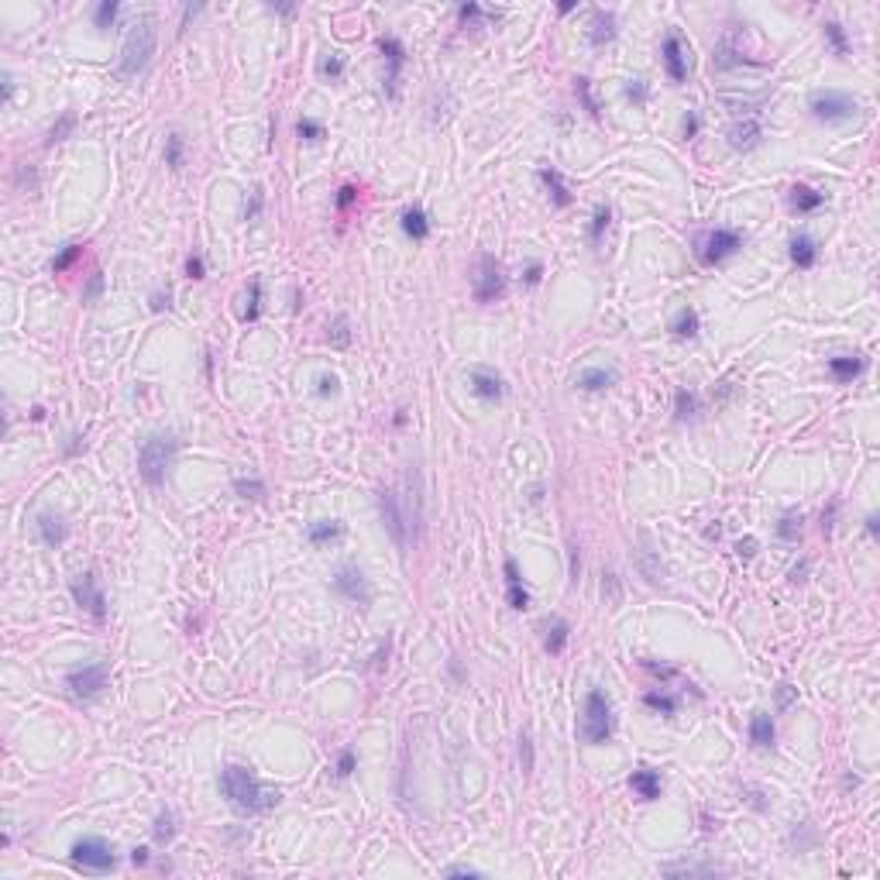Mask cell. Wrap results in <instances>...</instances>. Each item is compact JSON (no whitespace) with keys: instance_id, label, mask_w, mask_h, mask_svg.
<instances>
[{"instance_id":"cell-48","label":"cell","mask_w":880,"mask_h":880,"mask_svg":"<svg viewBox=\"0 0 880 880\" xmlns=\"http://www.w3.org/2000/svg\"><path fill=\"white\" fill-rule=\"evenodd\" d=\"M354 764H358V760H354V753H351V750H344V753H341V760H337V778H348V774L354 771Z\"/></svg>"},{"instance_id":"cell-25","label":"cell","mask_w":880,"mask_h":880,"mask_svg":"<svg viewBox=\"0 0 880 880\" xmlns=\"http://www.w3.org/2000/svg\"><path fill=\"white\" fill-rule=\"evenodd\" d=\"M344 533V526L337 523V519H320V523H309V530H306V540L309 544H327V540H337Z\"/></svg>"},{"instance_id":"cell-3","label":"cell","mask_w":880,"mask_h":880,"mask_svg":"<svg viewBox=\"0 0 880 880\" xmlns=\"http://www.w3.org/2000/svg\"><path fill=\"white\" fill-rule=\"evenodd\" d=\"M179 451V440L172 433H155L148 437L141 447H138V472L148 485H162L169 468H172V458Z\"/></svg>"},{"instance_id":"cell-56","label":"cell","mask_w":880,"mask_h":880,"mask_svg":"<svg viewBox=\"0 0 880 880\" xmlns=\"http://www.w3.org/2000/svg\"><path fill=\"white\" fill-rule=\"evenodd\" d=\"M626 97H629V100H643V97H647V87L636 80V83H629V87H626Z\"/></svg>"},{"instance_id":"cell-37","label":"cell","mask_w":880,"mask_h":880,"mask_svg":"<svg viewBox=\"0 0 880 880\" xmlns=\"http://www.w3.org/2000/svg\"><path fill=\"white\" fill-rule=\"evenodd\" d=\"M176 836V818H172V811H162L159 818H155V839L159 843H169Z\"/></svg>"},{"instance_id":"cell-55","label":"cell","mask_w":880,"mask_h":880,"mask_svg":"<svg viewBox=\"0 0 880 880\" xmlns=\"http://www.w3.org/2000/svg\"><path fill=\"white\" fill-rule=\"evenodd\" d=\"M736 550H739V557H753V554H757V540H753V537H746V540H739V547H736Z\"/></svg>"},{"instance_id":"cell-62","label":"cell","mask_w":880,"mask_h":880,"mask_svg":"<svg viewBox=\"0 0 880 880\" xmlns=\"http://www.w3.org/2000/svg\"><path fill=\"white\" fill-rule=\"evenodd\" d=\"M694 131H698V117H694V114H688V120H685V134L691 138Z\"/></svg>"},{"instance_id":"cell-1","label":"cell","mask_w":880,"mask_h":880,"mask_svg":"<svg viewBox=\"0 0 880 880\" xmlns=\"http://www.w3.org/2000/svg\"><path fill=\"white\" fill-rule=\"evenodd\" d=\"M220 791L227 794V801L241 811H269L282 801L279 791L262 787V781L248 771V767H227L220 774Z\"/></svg>"},{"instance_id":"cell-44","label":"cell","mask_w":880,"mask_h":880,"mask_svg":"<svg viewBox=\"0 0 880 880\" xmlns=\"http://www.w3.org/2000/svg\"><path fill=\"white\" fill-rule=\"evenodd\" d=\"M320 73H323V76H330V80L344 76V59H341V55H330V59H323V62H320Z\"/></svg>"},{"instance_id":"cell-49","label":"cell","mask_w":880,"mask_h":880,"mask_svg":"<svg viewBox=\"0 0 880 880\" xmlns=\"http://www.w3.org/2000/svg\"><path fill=\"white\" fill-rule=\"evenodd\" d=\"M664 874H715V867H664Z\"/></svg>"},{"instance_id":"cell-46","label":"cell","mask_w":880,"mask_h":880,"mask_svg":"<svg viewBox=\"0 0 880 880\" xmlns=\"http://www.w3.org/2000/svg\"><path fill=\"white\" fill-rule=\"evenodd\" d=\"M519 760H523V774L533 771V746H530V736L519 739Z\"/></svg>"},{"instance_id":"cell-51","label":"cell","mask_w":880,"mask_h":880,"mask_svg":"<svg viewBox=\"0 0 880 880\" xmlns=\"http://www.w3.org/2000/svg\"><path fill=\"white\" fill-rule=\"evenodd\" d=\"M100 293H103V276H93V279H90V286H87V293H83V299L90 303V299H97Z\"/></svg>"},{"instance_id":"cell-17","label":"cell","mask_w":880,"mask_h":880,"mask_svg":"<svg viewBox=\"0 0 880 880\" xmlns=\"http://www.w3.org/2000/svg\"><path fill=\"white\" fill-rule=\"evenodd\" d=\"M863 368H867V361H863V358H856V354L829 358V372H832V379H836V382H853Z\"/></svg>"},{"instance_id":"cell-57","label":"cell","mask_w":880,"mask_h":880,"mask_svg":"<svg viewBox=\"0 0 880 880\" xmlns=\"http://www.w3.org/2000/svg\"><path fill=\"white\" fill-rule=\"evenodd\" d=\"M354 193H358L354 186H344L341 196H337V206H341V210H344V206H351V203H354Z\"/></svg>"},{"instance_id":"cell-30","label":"cell","mask_w":880,"mask_h":880,"mask_svg":"<svg viewBox=\"0 0 880 880\" xmlns=\"http://www.w3.org/2000/svg\"><path fill=\"white\" fill-rule=\"evenodd\" d=\"M671 330L678 334V337H694L698 334V313L694 309H678V316H674V323H671Z\"/></svg>"},{"instance_id":"cell-10","label":"cell","mask_w":880,"mask_h":880,"mask_svg":"<svg viewBox=\"0 0 880 880\" xmlns=\"http://www.w3.org/2000/svg\"><path fill=\"white\" fill-rule=\"evenodd\" d=\"M334 588L348 598V602H361V605H368L372 602V588H368V578L358 571V568H351V564H344V568H337V575H334Z\"/></svg>"},{"instance_id":"cell-40","label":"cell","mask_w":880,"mask_h":880,"mask_svg":"<svg viewBox=\"0 0 880 880\" xmlns=\"http://www.w3.org/2000/svg\"><path fill=\"white\" fill-rule=\"evenodd\" d=\"M778 533H781L784 540H798V537H801V516L787 512L781 523H778Z\"/></svg>"},{"instance_id":"cell-39","label":"cell","mask_w":880,"mask_h":880,"mask_svg":"<svg viewBox=\"0 0 880 880\" xmlns=\"http://www.w3.org/2000/svg\"><path fill=\"white\" fill-rule=\"evenodd\" d=\"M296 131H299V138H306V141H320V138H323V124L313 120V117H303V120L296 124Z\"/></svg>"},{"instance_id":"cell-14","label":"cell","mask_w":880,"mask_h":880,"mask_svg":"<svg viewBox=\"0 0 880 880\" xmlns=\"http://www.w3.org/2000/svg\"><path fill=\"white\" fill-rule=\"evenodd\" d=\"M664 69L674 83H685L688 80V62H685V45L678 35H667L664 38Z\"/></svg>"},{"instance_id":"cell-7","label":"cell","mask_w":880,"mask_h":880,"mask_svg":"<svg viewBox=\"0 0 880 880\" xmlns=\"http://www.w3.org/2000/svg\"><path fill=\"white\" fill-rule=\"evenodd\" d=\"M107 678H110V671H107V664H83V667H76V671H69L66 674V688L76 694V698H97L100 691L107 688Z\"/></svg>"},{"instance_id":"cell-36","label":"cell","mask_w":880,"mask_h":880,"mask_svg":"<svg viewBox=\"0 0 880 880\" xmlns=\"http://www.w3.org/2000/svg\"><path fill=\"white\" fill-rule=\"evenodd\" d=\"M80 255H83V248H80V244H66V248H62V255H55V258H52V272H66V269H69Z\"/></svg>"},{"instance_id":"cell-18","label":"cell","mask_w":880,"mask_h":880,"mask_svg":"<svg viewBox=\"0 0 880 880\" xmlns=\"http://www.w3.org/2000/svg\"><path fill=\"white\" fill-rule=\"evenodd\" d=\"M38 537H42V544H48V547H59V544H66L69 530H66V523H62L59 516H52V512H42V516H38Z\"/></svg>"},{"instance_id":"cell-41","label":"cell","mask_w":880,"mask_h":880,"mask_svg":"<svg viewBox=\"0 0 880 880\" xmlns=\"http://www.w3.org/2000/svg\"><path fill=\"white\" fill-rule=\"evenodd\" d=\"M234 489H237V495H244V499H262V495H265V485H262L258 478H237Z\"/></svg>"},{"instance_id":"cell-31","label":"cell","mask_w":880,"mask_h":880,"mask_svg":"<svg viewBox=\"0 0 880 880\" xmlns=\"http://www.w3.org/2000/svg\"><path fill=\"white\" fill-rule=\"evenodd\" d=\"M643 701H647L654 712H664V715H674V712H678V698L667 694V691H647Z\"/></svg>"},{"instance_id":"cell-15","label":"cell","mask_w":880,"mask_h":880,"mask_svg":"<svg viewBox=\"0 0 880 880\" xmlns=\"http://www.w3.org/2000/svg\"><path fill=\"white\" fill-rule=\"evenodd\" d=\"M472 392H475L478 399H485V402H499L502 392H505V386H502V379H499L495 372L475 368V372H472Z\"/></svg>"},{"instance_id":"cell-32","label":"cell","mask_w":880,"mask_h":880,"mask_svg":"<svg viewBox=\"0 0 880 880\" xmlns=\"http://www.w3.org/2000/svg\"><path fill=\"white\" fill-rule=\"evenodd\" d=\"M674 406H678V420H691V416L698 413V395H694V392H688V389H678Z\"/></svg>"},{"instance_id":"cell-52","label":"cell","mask_w":880,"mask_h":880,"mask_svg":"<svg viewBox=\"0 0 880 880\" xmlns=\"http://www.w3.org/2000/svg\"><path fill=\"white\" fill-rule=\"evenodd\" d=\"M794 691H798V688H791V685H781V688H778V705H781V708H787V705L794 701Z\"/></svg>"},{"instance_id":"cell-50","label":"cell","mask_w":880,"mask_h":880,"mask_svg":"<svg viewBox=\"0 0 880 880\" xmlns=\"http://www.w3.org/2000/svg\"><path fill=\"white\" fill-rule=\"evenodd\" d=\"M337 379L334 375H320V395H337Z\"/></svg>"},{"instance_id":"cell-12","label":"cell","mask_w":880,"mask_h":880,"mask_svg":"<svg viewBox=\"0 0 880 880\" xmlns=\"http://www.w3.org/2000/svg\"><path fill=\"white\" fill-rule=\"evenodd\" d=\"M379 505H382V519H386V526H389L392 540H395L399 547H406V516H402V509H399V495H395V492H382V495H379Z\"/></svg>"},{"instance_id":"cell-11","label":"cell","mask_w":880,"mask_h":880,"mask_svg":"<svg viewBox=\"0 0 880 880\" xmlns=\"http://www.w3.org/2000/svg\"><path fill=\"white\" fill-rule=\"evenodd\" d=\"M743 244V237L736 234V231H729V227H719V231H712L708 234V241H705V251H701V262L705 265H715V262H722V258H729L736 248Z\"/></svg>"},{"instance_id":"cell-5","label":"cell","mask_w":880,"mask_h":880,"mask_svg":"<svg viewBox=\"0 0 880 880\" xmlns=\"http://www.w3.org/2000/svg\"><path fill=\"white\" fill-rule=\"evenodd\" d=\"M856 100L850 93H839V90H825V93H815L811 97V114L825 124H843L850 117H856Z\"/></svg>"},{"instance_id":"cell-60","label":"cell","mask_w":880,"mask_h":880,"mask_svg":"<svg viewBox=\"0 0 880 880\" xmlns=\"http://www.w3.org/2000/svg\"><path fill=\"white\" fill-rule=\"evenodd\" d=\"M131 860H134L138 867H141V863H148V850H145V846H138V850L131 853Z\"/></svg>"},{"instance_id":"cell-22","label":"cell","mask_w":880,"mask_h":880,"mask_svg":"<svg viewBox=\"0 0 880 880\" xmlns=\"http://www.w3.org/2000/svg\"><path fill=\"white\" fill-rule=\"evenodd\" d=\"M750 743L760 746V750L774 746V719H771L767 712H757V715L750 719Z\"/></svg>"},{"instance_id":"cell-61","label":"cell","mask_w":880,"mask_h":880,"mask_svg":"<svg viewBox=\"0 0 880 880\" xmlns=\"http://www.w3.org/2000/svg\"><path fill=\"white\" fill-rule=\"evenodd\" d=\"M162 306H169V293H165V296H162V293L152 296V309H162Z\"/></svg>"},{"instance_id":"cell-2","label":"cell","mask_w":880,"mask_h":880,"mask_svg":"<svg viewBox=\"0 0 880 880\" xmlns=\"http://www.w3.org/2000/svg\"><path fill=\"white\" fill-rule=\"evenodd\" d=\"M155 45H159V28L152 17H141L131 24L127 38H124V48H120V76H134L141 73L152 55H155Z\"/></svg>"},{"instance_id":"cell-27","label":"cell","mask_w":880,"mask_h":880,"mask_svg":"<svg viewBox=\"0 0 880 880\" xmlns=\"http://www.w3.org/2000/svg\"><path fill=\"white\" fill-rule=\"evenodd\" d=\"M591 45H605V42H612L616 38V17L612 14H605V10H598L595 14V21H591Z\"/></svg>"},{"instance_id":"cell-6","label":"cell","mask_w":880,"mask_h":880,"mask_svg":"<svg viewBox=\"0 0 880 880\" xmlns=\"http://www.w3.org/2000/svg\"><path fill=\"white\" fill-rule=\"evenodd\" d=\"M73 863L80 870H90V874H107V870L117 867V856L103 839H80L73 846Z\"/></svg>"},{"instance_id":"cell-42","label":"cell","mask_w":880,"mask_h":880,"mask_svg":"<svg viewBox=\"0 0 880 880\" xmlns=\"http://www.w3.org/2000/svg\"><path fill=\"white\" fill-rule=\"evenodd\" d=\"M330 344H334V348H348V344H351V334H348V320H344V316L334 320V327H330Z\"/></svg>"},{"instance_id":"cell-59","label":"cell","mask_w":880,"mask_h":880,"mask_svg":"<svg viewBox=\"0 0 880 880\" xmlns=\"http://www.w3.org/2000/svg\"><path fill=\"white\" fill-rule=\"evenodd\" d=\"M447 877H478V870H472V867H451Z\"/></svg>"},{"instance_id":"cell-28","label":"cell","mask_w":880,"mask_h":880,"mask_svg":"<svg viewBox=\"0 0 880 880\" xmlns=\"http://www.w3.org/2000/svg\"><path fill=\"white\" fill-rule=\"evenodd\" d=\"M540 179H544V186L550 190V196H554L557 206H568V203H571V193H568V186H564V179H561L557 169H540Z\"/></svg>"},{"instance_id":"cell-33","label":"cell","mask_w":880,"mask_h":880,"mask_svg":"<svg viewBox=\"0 0 880 880\" xmlns=\"http://www.w3.org/2000/svg\"><path fill=\"white\" fill-rule=\"evenodd\" d=\"M258 313H262V282L258 279H251V289H248V306H244V320H258Z\"/></svg>"},{"instance_id":"cell-9","label":"cell","mask_w":880,"mask_h":880,"mask_svg":"<svg viewBox=\"0 0 880 880\" xmlns=\"http://www.w3.org/2000/svg\"><path fill=\"white\" fill-rule=\"evenodd\" d=\"M73 598H76V605L80 609H87L93 619H107V598H103V591H100L97 578L87 571V575H80L76 582H73Z\"/></svg>"},{"instance_id":"cell-34","label":"cell","mask_w":880,"mask_h":880,"mask_svg":"<svg viewBox=\"0 0 880 880\" xmlns=\"http://www.w3.org/2000/svg\"><path fill=\"white\" fill-rule=\"evenodd\" d=\"M165 165L183 169V138H179V134H169V138H165Z\"/></svg>"},{"instance_id":"cell-23","label":"cell","mask_w":880,"mask_h":880,"mask_svg":"<svg viewBox=\"0 0 880 880\" xmlns=\"http://www.w3.org/2000/svg\"><path fill=\"white\" fill-rule=\"evenodd\" d=\"M629 787H633L643 801H654V798H661V774H657V771H636V774L629 778Z\"/></svg>"},{"instance_id":"cell-29","label":"cell","mask_w":880,"mask_h":880,"mask_svg":"<svg viewBox=\"0 0 880 880\" xmlns=\"http://www.w3.org/2000/svg\"><path fill=\"white\" fill-rule=\"evenodd\" d=\"M568 633H571V629H568V622H564V619H554V622H550V629H547L544 650H547V654H561V650L568 647Z\"/></svg>"},{"instance_id":"cell-24","label":"cell","mask_w":880,"mask_h":880,"mask_svg":"<svg viewBox=\"0 0 880 880\" xmlns=\"http://www.w3.org/2000/svg\"><path fill=\"white\" fill-rule=\"evenodd\" d=\"M402 231H406L413 241H426V237H430V220H426V213L416 210V206L406 210V213H402Z\"/></svg>"},{"instance_id":"cell-13","label":"cell","mask_w":880,"mask_h":880,"mask_svg":"<svg viewBox=\"0 0 880 880\" xmlns=\"http://www.w3.org/2000/svg\"><path fill=\"white\" fill-rule=\"evenodd\" d=\"M760 141H764V127H760L757 117H746V120H739V124L729 127V145H733L736 152H750V148H757Z\"/></svg>"},{"instance_id":"cell-58","label":"cell","mask_w":880,"mask_h":880,"mask_svg":"<svg viewBox=\"0 0 880 880\" xmlns=\"http://www.w3.org/2000/svg\"><path fill=\"white\" fill-rule=\"evenodd\" d=\"M258 210H262V190H255V196H251V206H248V210H244V217H248V220H251V217H255V213H258Z\"/></svg>"},{"instance_id":"cell-4","label":"cell","mask_w":880,"mask_h":880,"mask_svg":"<svg viewBox=\"0 0 880 880\" xmlns=\"http://www.w3.org/2000/svg\"><path fill=\"white\" fill-rule=\"evenodd\" d=\"M582 736L585 743L598 746L612 736V708H609V698L602 691H588L585 694V719H582Z\"/></svg>"},{"instance_id":"cell-35","label":"cell","mask_w":880,"mask_h":880,"mask_svg":"<svg viewBox=\"0 0 880 880\" xmlns=\"http://www.w3.org/2000/svg\"><path fill=\"white\" fill-rule=\"evenodd\" d=\"M825 38H829V45H832L836 55H846V52H850V48H846V35H843V24L829 21V24H825Z\"/></svg>"},{"instance_id":"cell-47","label":"cell","mask_w":880,"mask_h":880,"mask_svg":"<svg viewBox=\"0 0 880 880\" xmlns=\"http://www.w3.org/2000/svg\"><path fill=\"white\" fill-rule=\"evenodd\" d=\"M186 276H190V279H203V276H206V265H203L199 255H190V258H186Z\"/></svg>"},{"instance_id":"cell-19","label":"cell","mask_w":880,"mask_h":880,"mask_svg":"<svg viewBox=\"0 0 880 880\" xmlns=\"http://www.w3.org/2000/svg\"><path fill=\"white\" fill-rule=\"evenodd\" d=\"M379 45H382L386 62H389V93H395V83H399V73H402V62H406V48H402L399 38H382Z\"/></svg>"},{"instance_id":"cell-45","label":"cell","mask_w":880,"mask_h":880,"mask_svg":"<svg viewBox=\"0 0 880 880\" xmlns=\"http://www.w3.org/2000/svg\"><path fill=\"white\" fill-rule=\"evenodd\" d=\"M73 124H76V117H73V114H66V117H62V120H59V124H55V127H52V134H48V141H62V138H66V134H69V127H73Z\"/></svg>"},{"instance_id":"cell-54","label":"cell","mask_w":880,"mask_h":880,"mask_svg":"<svg viewBox=\"0 0 880 880\" xmlns=\"http://www.w3.org/2000/svg\"><path fill=\"white\" fill-rule=\"evenodd\" d=\"M540 276H544V265H540V262H533V265L526 269V286H537V282H540Z\"/></svg>"},{"instance_id":"cell-26","label":"cell","mask_w":880,"mask_h":880,"mask_svg":"<svg viewBox=\"0 0 880 880\" xmlns=\"http://www.w3.org/2000/svg\"><path fill=\"white\" fill-rule=\"evenodd\" d=\"M825 203V196L815 193L811 186H794L791 190V206L798 210V213H811V210H818Z\"/></svg>"},{"instance_id":"cell-16","label":"cell","mask_w":880,"mask_h":880,"mask_svg":"<svg viewBox=\"0 0 880 880\" xmlns=\"http://www.w3.org/2000/svg\"><path fill=\"white\" fill-rule=\"evenodd\" d=\"M505 598H509V609H516V612L530 609V591L523 588L516 561H505Z\"/></svg>"},{"instance_id":"cell-20","label":"cell","mask_w":880,"mask_h":880,"mask_svg":"<svg viewBox=\"0 0 880 880\" xmlns=\"http://www.w3.org/2000/svg\"><path fill=\"white\" fill-rule=\"evenodd\" d=\"M619 382V372L616 368H585L582 375H578V386L585 392H602L609 389V386H616Z\"/></svg>"},{"instance_id":"cell-38","label":"cell","mask_w":880,"mask_h":880,"mask_svg":"<svg viewBox=\"0 0 880 880\" xmlns=\"http://www.w3.org/2000/svg\"><path fill=\"white\" fill-rule=\"evenodd\" d=\"M609 220H612V210H609V206H598V210H595V220H591V241H595V244H598L602 234L609 231Z\"/></svg>"},{"instance_id":"cell-53","label":"cell","mask_w":880,"mask_h":880,"mask_svg":"<svg viewBox=\"0 0 880 880\" xmlns=\"http://www.w3.org/2000/svg\"><path fill=\"white\" fill-rule=\"evenodd\" d=\"M458 14H461V21H475V17H482V7L478 3H465Z\"/></svg>"},{"instance_id":"cell-8","label":"cell","mask_w":880,"mask_h":880,"mask_svg":"<svg viewBox=\"0 0 880 880\" xmlns=\"http://www.w3.org/2000/svg\"><path fill=\"white\" fill-rule=\"evenodd\" d=\"M505 296V276H502V265L495 258H482L478 262V276H475V299L478 303H495Z\"/></svg>"},{"instance_id":"cell-43","label":"cell","mask_w":880,"mask_h":880,"mask_svg":"<svg viewBox=\"0 0 880 880\" xmlns=\"http://www.w3.org/2000/svg\"><path fill=\"white\" fill-rule=\"evenodd\" d=\"M117 14H120V7H117L114 0H103L97 7V28H110V24L117 21Z\"/></svg>"},{"instance_id":"cell-21","label":"cell","mask_w":880,"mask_h":880,"mask_svg":"<svg viewBox=\"0 0 880 880\" xmlns=\"http://www.w3.org/2000/svg\"><path fill=\"white\" fill-rule=\"evenodd\" d=\"M791 262H794L798 269H811V265L818 262V244H815L811 237H805V234L791 237Z\"/></svg>"}]
</instances>
